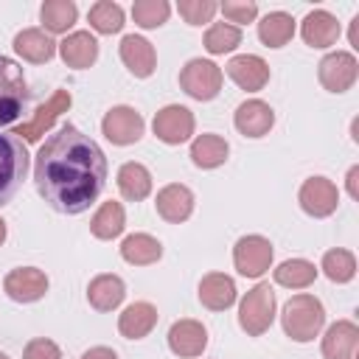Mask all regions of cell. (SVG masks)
Masks as SVG:
<instances>
[{
	"mask_svg": "<svg viewBox=\"0 0 359 359\" xmlns=\"http://www.w3.org/2000/svg\"><path fill=\"white\" fill-rule=\"evenodd\" d=\"M219 11L236 28L238 25H247V22H252L258 17V6L252 0H224V3H219Z\"/></svg>",
	"mask_w": 359,
	"mask_h": 359,
	"instance_id": "cell-38",
	"label": "cell"
},
{
	"mask_svg": "<svg viewBox=\"0 0 359 359\" xmlns=\"http://www.w3.org/2000/svg\"><path fill=\"white\" fill-rule=\"evenodd\" d=\"M233 123L244 137H264L275 126V109L261 98H250L236 107Z\"/></svg>",
	"mask_w": 359,
	"mask_h": 359,
	"instance_id": "cell-15",
	"label": "cell"
},
{
	"mask_svg": "<svg viewBox=\"0 0 359 359\" xmlns=\"http://www.w3.org/2000/svg\"><path fill=\"white\" fill-rule=\"evenodd\" d=\"M272 241L258 236V233H250V236H241L233 247V266L238 275L244 278H261L269 266H272Z\"/></svg>",
	"mask_w": 359,
	"mask_h": 359,
	"instance_id": "cell-8",
	"label": "cell"
},
{
	"mask_svg": "<svg viewBox=\"0 0 359 359\" xmlns=\"http://www.w3.org/2000/svg\"><path fill=\"white\" fill-rule=\"evenodd\" d=\"M317 76L328 93H345L359 79V62L351 50H334V53H325L320 59Z\"/></svg>",
	"mask_w": 359,
	"mask_h": 359,
	"instance_id": "cell-9",
	"label": "cell"
},
{
	"mask_svg": "<svg viewBox=\"0 0 359 359\" xmlns=\"http://www.w3.org/2000/svg\"><path fill=\"white\" fill-rule=\"evenodd\" d=\"M168 14H171L168 0H135L132 3V20L146 31L160 28L168 20Z\"/></svg>",
	"mask_w": 359,
	"mask_h": 359,
	"instance_id": "cell-36",
	"label": "cell"
},
{
	"mask_svg": "<svg viewBox=\"0 0 359 359\" xmlns=\"http://www.w3.org/2000/svg\"><path fill=\"white\" fill-rule=\"evenodd\" d=\"M151 129H154V137L168 143V146H180L185 140H191L194 129H196V118L188 107L182 104H168L163 109H157L154 121H151Z\"/></svg>",
	"mask_w": 359,
	"mask_h": 359,
	"instance_id": "cell-11",
	"label": "cell"
},
{
	"mask_svg": "<svg viewBox=\"0 0 359 359\" xmlns=\"http://www.w3.org/2000/svg\"><path fill=\"white\" fill-rule=\"evenodd\" d=\"M157 325V309L149 300H135L129 303L121 317H118V331L126 339H143L151 334V328Z\"/></svg>",
	"mask_w": 359,
	"mask_h": 359,
	"instance_id": "cell-25",
	"label": "cell"
},
{
	"mask_svg": "<svg viewBox=\"0 0 359 359\" xmlns=\"http://www.w3.org/2000/svg\"><path fill=\"white\" fill-rule=\"evenodd\" d=\"M121 62L126 65V70L135 76V79H149L157 67V53H154V45L140 36V34H126L121 39Z\"/></svg>",
	"mask_w": 359,
	"mask_h": 359,
	"instance_id": "cell-16",
	"label": "cell"
},
{
	"mask_svg": "<svg viewBox=\"0 0 359 359\" xmlns=\"http://www.w3.org/2000/svg\"><path fill=\"white\" fill-rule=\"evenodd\" d=\"M3 289L17 303H36L48 292V275L36 266H17L3 278Z\"/></svg>",
	"mask_w": 359,
	"mask_h": 359,
	"instance_id": "cell-13",
	"label": "cell"
},
{
	"mask_svg": "<svg viewBox=\"0 0 359 359\" xmlns=\"http://www.w3.org/2000/svg\"><path fill=\"white\" fill-rule=\"evenodd\" d=\"M81 359H118V353L112 348H107V345H95V348L84 351Z\"/></svg>",
	"mask_w": 359,
	"mask_h": 359,
	"instance_id": "cell-41",
	"label": "cell"
},
{
	"mask_svg": "<svg viewBox=\"0 0 359 359\" xmlns=\"http://www.w3.org/2000/svg\"><path fill=\"white\" fill-rule=\"evenodd\" d=\"M227 154H230V143L222 135H210V132L196 135L194 143H191V160H194L196 168H205V171L224 165Z\"/></svg>",
	"mask_w": 359,
	"mask_h": 359,
	"instance_id": "cell-26",
	"label": "cell"
},
{
	"mask_svg": "<svg viewBox=\"0 0 359 359\" xmlns=\"http://www.w3.org/2000/svg\"><path fill=\"white\" fill-rule=\"evenodd\" d=\"M359 345V325L353 320H337L323 334V356L325 359H356Z\"/></svg>",
	"mask_w": 359,
	"mask_h": 359,
	"instance_id": "cell-18",
	"label": "cell"
},
{
	"mask_svg": "<svg viewBox=\"0 0 359 359\" xmlns=\"http://www.w3.org/2000/svg\"><path fill=\"white\" fill-rule=\"evenodd\" d=\"M224 73L210 59H188L180 70V87L196 101H213L222 93Z\"/></svg>",
	"mask_w": 359,
	"mask_h": 359,
	"instance_id": "cell-6",
	"label": "cell"
},
{
	"mask_svg": "<svg viewBox=\"0 0 359 359\" xmlns=\"http://www.w3.org/2000/svg\"><path fill=\"white\" fill-rule=\"evenodd\" d=\"M297 202L300 208L311 216V219H325L337 210L339 205V191L337 185L328 180V177H309L303 185H300V194H297Z\"/></svg>",
	"mask_w": 359,
	"mask_h": 359,
	"instance_id": "cell-12",
	"label": "cell"
},
{
	"mask_svg": "<svg viewBox=\"0 0 359 359\" xmlns=\"http://www.w3.org/2000/svg\"><path fill=\"white\" fill-rule=\"evenodd\" d=\"M272 275H275V283H278V286H286V289H306V286L314 283L317 266H314L311 261H306V258H289V261L278 264V266L272 269Z\"/></svg>",
	"mask_w": 359,
	"mask_h": 359,
	"instance_id": "cell-32",
	"label": "cell"
},
{
	"mask_svg": "<svg viewBox=\"0 0 359 359\" xmlns=\"http://www.w3.org/2000/svg\"><path fill=\"white\" fill-rule=\"evenodd\" d=\"M121 258L132 266H149L163 258V244L149 233H132L121 241Z\"/></svg>",
	"mask_w": 359,
	"mask_h": 359,
	"instance_id": "cell-27",
	"label": "cell"
},
{
	"mask_svg": "<svg viewBox=\"0 0 359 359\" xmlns=\"http://www.w3.org/2000/svg\"><path fill=\"white\" fill-rule=\"evenodd\" d=\"M6 236H8V230H6V222L0 219V247H3V241H6Z\"/></svg>",
	"mask_w": 359,
	"mask_h": 359,
	"instance_id": "cell-43",
	"label": "cell"
},
{
	"mask_svg": "<svg viewBox=\"0 0 359 359\" xmlns=\"http://www.w3.org/2000/svg\"><path fill=\"white\" fill-rule=\"evenodd\" d=\"M154 208L165 222L180 224L194 213V191L188 185H182V182H171V185L157 191Z\"/></svg>",
	"mask_w": 359,
	"mask_h": 359,
	"instance_id": "cell-20",
	"label": "cell"
},
{
	"mask_svg": "<svg viewBox=\"0 0 359 359\" xmlns=\"http://www.w3.org/2000/svg\"><path fill=\"white\" fill-rule=\"evenodd\" d=\"M275 289L269 283H255L238 303V325L247 337H261L275 320Z\"/></svg>",
	"mask_w": 359,
	"mask_h": 359,
	"instance_id": "cell-3",
	"label": "cell"
},
{
	"mask_svg": "<svg viewBox=\"0 0 359 359\" xmlns=\"http://www.w3.org/2000/svg\"><path fill=\"white\" fill-rule=\"evenodd\" d=\"M236 280L224 272H208L199 280V303L210 311H227L236 303Z\"/></svg>",
	"mask_w": 359,
	"mask_h": 359,
	"instance_id": "cell-22",
	"label": "cell"
},
{
	"mask_svg": "<svg viewBox=\"0 0 359 359\" xmlns=\"http://www.w3.org/2000/svg\"><path fill=\"white\" fill-rule=\"evenodd\" d=\"M118 191L129 202H140L151 194V171L143 163H123L118 168Z\"/></svg>",
	"mask_w": 359,
	"mask_h": 359,
	"instance_id": "cell-28",
	"label": "cell"
},
{
	"mask_svg": "<svg viewBox=\"0 0 359 359\" xmlns=\"http://www.w3.org/2000/svg\"><path fill=\"white\" fill-rule=\"evenodd\" d=\"M39 20L45 34H67L79 20V8L73 0H45L39 6Z\"/></svg>",
	"mask_w": 359,
	"mask_h": 359,
	"instance_id": "cell-29",
	"label": "cell"
},
{
	"mask_svg": "<svg viewBox=\"0 0 359 359\" xmlns=\"http://www.w3.org/2000/svg\"><path fill=\"white\" fill-rule=\"evenodd\" d=\"M241 39H244L241 28H236L230 22H213L205 31V50L213 56H224V53H233L241 45Z\"/></svg>",
	"mask_w": 359,
	"mask_h": 359,
	"instance_id": "cell-35",
	"label": "cell"
},
{
	"mask_svg": "<svg viewBox=\"0 0 359 359\" xmlns=\"http://www.w3.org/2000/svg\"><path fill=\"white\" fill-rule=\"evenodd\" d=\"M123 227H126V213H123V205L121 202H104L98 210H95V216L90 219V233L95 236V238H101V241H112V238H118L121 233H123Z\"/></svg>",
	"mask_w": 359,
	"mask_h": 359,
	"instance_id": "cell-31",
	"label": "cell"
},
{
	"mask_svg": "<svg viewBox=\"0 0 359 359\" xmlns=\"http://www.w3.org/2000/svg\"><path fill=\"white\" fill-rule=\"evenodd\" d=\"M177 11H180V17L188 25H205L219 11V3L216 0H180L177 3Z\"/></svg>",
	"mask_w": 359,
	"mask_h": 359,
	"instance_id": "cell-37",
	"label": "cell"
},
{
	"mask_svg": "<svg viewBox=\"0 0 359 359\" xmlns=\"http://www.w3.org/2000/svg\"><path fill=\"white\" fill-rule=\"evenodd\" d=\"M280 325H283L286 337L294 342H311L314 337H320V331L325 325V309H323L320 297H314L309 292L289 297L280 311Z\"/></svg>",
	"mask_w": 359,
	"mask_h": 359,
	"instance_id": "cell-2",
	"label": "cell"
},
{
	"mask_svg": "<svg viewBox=\"0 0 359 359\" xmlns=\"http://www.w3.org/2000/svg\"><path fill=\"white\" fill-rule=\"evenodd\" d=\"M70 104H73V95H70L67 90H53V95H50L45 104L36 107L34 118L25 121V123H20L11 135H17V137L25 140V143H39V140L50 132V126L56 123V118H62V115L70 109Z\"/></svg>",
	"mask_w": 359,
	"mask_h": 359,
	"instance_id": "cell-7",
	"label": "cell"
},
{
	"mask_svg": "<svg viewBox=\"0 0 359 359\" xmlns=\"http://www.w3.org/2000/svg\"><path fill=\"white\" fill-rule=\"evenodd\" d=\"M294 36V17L286 11H269L258 22V39L266 48H283Z\"/></svg>",
	"mask_w": 359,
	"mask_h": 359,
	"instance_id": "cell-30",
	"label": "cell"
},
{
	"mask_svg": "<svg viewBox=\"0 0 359 359\" xmlns=\"http://www.w3.org/2000/svg\"><path fill=\"white\" fill-rule=\"evenodd\" d=\"M227 76L247 93H258L269 81V65L255 53H238L224 65Z\"/></svg>",
	"mask_w": 359,
	"mask_h": 359,
	"instance_id": "cell-17",
	"label": "cell"
},
{
	"mask_svg": "<svg viewBox=\"0 0 359 359\" xmlns=\"http://www.w3.org/2000/svg\"><path fill=\"white\" fill-rule=\"evenodd\" d=\"M101 132H104V137H107L109 143H115V146H132V143H137V140L143 137L146 121H143V115H140L135 107L121 104V107H112V109L101 118Z\"/></svg>",
	"mask_w": 359,
	"mask_h": 359,
	"instance_id": "cell-10",
	"label": "cell"
},
{
	"mask_svg": "<svg viewBox=\"0 0 359 359\" xmlns=\"http://www.w3.org/2000/svg\"><path fill=\"white\" fill-rule=\"evenodd\" d=\"M123 297H126V283L112 272L95 275L87 286V303L95 311H115L123 303Z\"/></svg>",
	"mask_w": 359,
	"mask_h": 359,
	"instance_id": "cell-24",
	"label": "cell"
},
{
	"mask_svg": "<svg viewBox=\"0 0 359 359\" xmlns=\"http://www.w3.org/2000/svg\"><path fill=\"white\" fill-rule=\"evenodd\" d=\"M345 188L351 194V199H359V165H351L345 174Z\"/></svg>",
	"mask_w": 359,
	"mask_h": 359,
	"instance_id": "cell-40",
	"label": "cell"
},
{
	"mask_svg": "<svg viewBox=\"0 0 359 359\" xmlns=\"http://www.w3.org/2000/svg\"><path fill=\"white\" fill-rule=\"evenodd\" d=\"M25 104H28V81L22 67L14 59L0 56V126L14 123L22 115Z\"/></svg>",
	"mask_w": 359,
	"mask_h": 359,
	"instance_id": "cell-5",
	"label": "cell"
},
{
	"mask_svg": "<svg viewBox=\"0 0 359 359\" xmlns=\"http://www.w3.org/2000/svg\"><path fill=\"white\" fill-rule=\"evenodd\" d=\"M348 39H351V48L359 50V14L351 20V31H348Z\"/></svg>",
	"mask_w": 359,
	"mask_h": 359,
	"instance_id": "cell-42",
	"label": "cell"
},
{
	"mask_svg": "<svg viewBox=\"0 0 359 359\" xmlns=\"http://www.w3.org/2000/svg\"><path fill=\"white\" fill-rule=\"evenodd\" d=\"M339 22H337V17L331 14V11H325V8H314V11H309L306 17H303V22H300V36H303V42L309 45V48H331V45H337V39H339Z\"/></svg>",
	"mask_w": 359,
	"mask_h": 359,
	"instance_id": "cell-19",
	"label": "cell"
},
{
	"mask_svg": "<svg viewBox=\"0 0 359 359\" xmlns=\"http://www.w3.org/2000/svg\"><path fill=\"white\" fill-rule=\"evenodd\" d=\"M22 359H62V351H59V345H56L53 339L36 337V339H31V342L25 345Z\"/></svg>",
	"mask_w": 359,
	"mask_h": 359,
	"instance_id": "cell-39",
	"label": "cell"
},
{
	"mask_svg": "<svg viewBox=\"0 0 359 359\" xmlns=\"http://www.w3.org/2000/svg\"><path fill=\"white\" fill-rule=\"evenodd\" d=\"M25 174H28L25 143L11 132H0V205L11 202V196L20 191Z\"/></svg>",
	"mask_w": 359,
	"mask_h": 359,
	"instance_id": "cell-4",
	"label": "cell"
},
{
	"mask_svg": "<svg viewBox=\"0 0 359 359\" xmlns=\"http://www.w3.org/2000/svg\"><path fill=\"white\" fill-rule=\"evenodd\" d=\"M56 50L67 67L84 70V67H93L98 59V39L90 31H73L59 42Z\"/></svg>",
	"mask_w": 359,
	"mask_h": 359,
	"instance_id": "cell-21",
	"label": "cell"
},
{
	"mask_svg": "<svg viewBox=\"0 0 359 359\" xmlns=\"http://www.w3.org/2000/svg\"><path fill=\"white\" fill-rule=\"evenodd\" d=\"M34 182L39 196L59 213H84L104 191L107 157L101 146L76 129L73 123L59 126L36 151Z\"/></svg>",
	"mask_w": 359,
	"mask_h": 359,
	"instance_id": "cell-1",
	"label": "cell"
},
{
	"mask_svg": "<svg viewBox=\"0 0 359 359\" xmlns=\"http://www.w3.org/2000/svg\"><path fill=\"white\" fill-rule=\"evenodd\" d=\"M87 20H90V28L95 34H118L123 28V8L112 0H98L90 6L87 11Z\"/></svg>",
	"mask_w": 359,
	"mask_h": 359,
	"instance_id": "cell-34",
	"label": "cell"
},
{
	"mask_svg": "<svg viewBox=\"0 0 359 359\" xmlns=\"http://www.w3.org/2000/svg\"><path fill=\"white\" fill-rule=\"evenodd\" d=\"M0 359H8V356H6V353H3V351H0Z\"/></svg>",
	"mask_w": 359,
	"mask_h": 359,
	"instance_id": "cell-44",
	"label": "cell"
},
{
	"mask_svg": "<svg viewBox=\"0 0 359 359\" xmlns=\"http://www.w3.org/2000/svg\"><path fill=\"white\" fill-rule=\"evenodd\" d=\"M168 348H171V353L182 356V359L202 356V351L208 348V328L199 320H191V317L177 320L168 328Z\"/></svg>",
	"mask_w": 359,
	"mask_h": 359,
	"instance_id": "cell-14",
	"label": "cell"
},
{
	"mask_svg": "<svg viewBox=\"0 0 359 359\" xmlns=\"http://www.w3.org/2000/svg\"><path fill=\"white\" fill-rule=\"evenodd\" d=\"M320 269L328 280L334 283H351L353 275H356V255L351 250H342V247H334L323 255L320 261Z\"/></svg>",
	"mask_w": 359,
	"mask_h": 359,
	"instance_id": "cell-33",
	"label": "cell"
},
{
	"mask_svg": "<svg viewBox=\"0 0 359 359\" xmlns=\"http://www.w3.org/2000/svg\"><path fill=\"white\" fill-rule=\"evenodd\" d=\"M56 48L59 42L50 39V34H45L42 28H22L17 36H14V50L17 56H22L25 62L31 65H45L56 56Z\"/></svg>",
	"mask_w": 359,
	"mask_h": 359,
	"instance_id": "cell-23",
	"label": "cell"
}]
</instances>
